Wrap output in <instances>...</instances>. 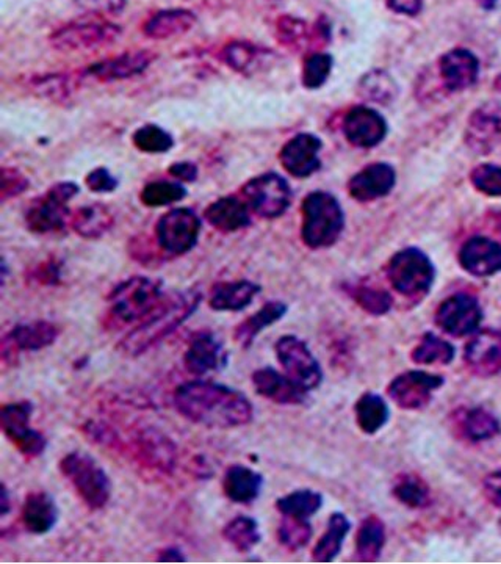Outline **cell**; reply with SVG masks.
<instances>
[{
	"mask_svg": "<svg viewBox=\"0 0 501 564\" xmlns=\"http://www.w3.org/2000/svg\"><path fill=\"white\" fill-rule=\"evenodd\" d=\"M174 408L181 416L202 427H245L253 420L254 408L246 395L213 381H187L174 391Z\"/></svg>",
	"mask_w": 501,
	"mask_h": 564,
	"instance_id": "1",
	"label": "cell"
},
{
	"mask_svg": "<svg viewBox=\"0 0 501 564\" xmlns=\"http://www.w3.org/2000/svg\"><path fill=\"white\" fill-rule=\"evenodd\" d=\"M83 431L94 444L123 453L135 466L149 474H173L177 464V447L157 428H137L124 439L110 423L90 420L85 423Z\"/></svg>",
	"mask_w": 501,
	"mask_h": 564,
	"instance_id": "2",
	"label": "cell"
},
{
	"mask_svg": "<svg viewBox=\"0 0 501 564\" xmlns=\"http://www.w3.org/2000/svg\"><path fill=\"white\" fill-rule=\"evenodd\" d=\"M201 300V290L196 287L165 295L159 306L119 342V351L132 358L143 355L184 325L195 314Z\"/></svg>",
	"mask_w": 501,
	"mask_h": 564,
	"instance_id": "3",
	"label": "cell"
},
{
	"mask_svg": "<svg viewBox=\"0 0 501 564\" xmlns=\"http://www.w3.org/2000/svg\"><path fill=\"white\" fill-rule=\"evenodd\" d=\"M162 287V282L146 276H134L121 282L110 292L105 326L121 328L145 319L165 297Z\"/></svg>",
	"mask_w": 501,
	"mask_h": 564,
	"instance_id": "4",
	"label": "cell"
},
{
	"mask_svg": "<svg viewBox=\"0 0 501 564\" xmlns=\"http://www.w3.org/2000/svg\"><path fill=\"white\" fill-rule=\"evenodd\" d=\"M301 218V239L312 250L334 245L345 228L342 206L331 193H309L301 206Z\"/></svg>",
	"mask_w": 501,
	"mask_h": 564,
	"instance_id": "5",
	"label": "cell"
},
{
	"mask_svg": "<svg viewBox=\"0 0 501 564\" xmlns=\"http://www.w3.org/2000/svg\"><path fill=\"white\" fill-rule=\"evenodd\" d=\"M60 472L73 485L77 496L90 510L98 511L107 507L112 497V483L109 475L90 455L71 452L60 461Z\"/></svg>",
	"mask_w": 501,
	"mask_h": 564,
	"instance_id": "6",
	"label": "cell"
},
{
	"mask_svg": "<svg viewBox=\"0 0 501 564\" xmlns=\"http://www.w3.org/2000/svg\"><path fill=\"white\" fill-rule=\"evenodd\" d=\"M386 272L393 289L409 300L426 297L436 275L431 259L417 248H406L393 254Z\"/></svg>",
	"mask_w": 501,
	"mask_h": 564,
	"instance_id": "7",
	"label": "cell"
},
{
	"mask_svg": "<svg viewBox=\"0 0 501 564\" xmlns=\"http://www.w3.org/2000/svg\"><path fill=\"white\" fill-rule=\"evenodd\" d=\"M79 193V185L60 182L49 188L44 195L33 199L26 209V225L33 234L62 232L69 223L68 203Z\"/></svg>",
	"mask_w": 501,
	"mask_h": 564,
	"instance_id": "8",
	"label": "cell"
},
{
	"mask_svg": "<svg viewBox=\"0 0 501 564\" xmlns=\"http://www.w3.org/2000/svg\"><path fill=\"white\" fill-rule=\"evenodd\" d=\"M240 196L257 217L274 220L282 217L292 204V188L289 182L276 173L260 174L249 179Z\"/></svg>",
	"mask_w": 501,
	"mask_h": 564,
	"instance_id": "9",
	"label": "cell"
},
{
	"mask_svg": "<svg viewBox=\"0 0 501 564\" xmlns=\"http://www.w3.org/2000/svg\"><path fill=\"white\" fill-rule=\"evenodd\" d=\"M201 226V220L192 209L179 207L159 218L155 225V240L165 256H184L198 243Z\"/></svg>",
	"mask_w": 501,
	"mask_h": 564,
	"instance_id": "10",
	"label": "cell"
},
{
	"mask_svg": "<svg viewBox=\"0 0 501 564\" xmlns=\"http://www.w3.org/2000/svg\"><path fill=\"white\" fill-rule=\"evenodd\" d=\"M119 35L121 29L113 22H71L55 30L49 41L58 51L82 52L109 46L118 40Z\"/></svg>",
	"mask_w": 501,
	"mask_h": 564,
	"instance_id": "11",
	"label": "cell"
},
{
	"mask_svg": "<svg viewBox=\"0 0 501 564\" xmlns=\"http://www.w3.org/2000/svg\"><path fill=\"white\" fill-rule=\"evenodd\" d=\"M32 414L33 405L29 400L7 403L0 409V425L5 436L26 458H38L47 447L43 434L30 428Z\"/></svg>",
	"mask_w": 501,
	"mask_h": 564,
	"instance_id": "12",
	"label": "cell"
},
{
	"mask_svg": "<svg viewBox=\"0 0 501 564\" xmlns=\"http://www.w3.org/2000/svg\"><path fill=\"white\" fill-rule=\"evenodd\" d=\"M285 375L290 376L304 391H314L323 381V370L306 342L300 337L282 336L274 345Z\"/></svg>",
	"mask_w": 501,
	"mask_h": 564,
	"instance_id": "13",
	"label": "cell"
},
{
	"mask_svg": "<svg viewBox=\"0 0 501 564\" xmlns=\"http://www.w3.org/2000/svg\"><path fill=\"white\" fill-rule=\"evenodd\" d=\"M483 317L480 301L469 293H456L440 303L434 322L448 336L467 337L480 331Z\"/></svg>",
	"mask_w": 501,
	"mask_h": 564,
	"instance_id": "14",
	"label": "cell"
},
{
	"mask_svg": "<svg viewBox=\"0 0 501 564\" xmlns=\"http://www.w3.org/2000/svg\"><path fill=\"white\" fill-rule=\"evenodd\" d=\"M155 54L146 51H129L116 57L105 58L77 71L83 87L87 84H110L140 76L154 63Z\"/></svg>",
	"mask_w": 501,
	"mask_h": 564,
	"instance_id": "15",
	"label": "cell"
},
{
	"mask_svg": "<svg viewBox=\"0 0 501 564\" xmlns=\"http://www.w3.org/2000/svg\"><path fill=\"white\" fill-rule=\"evenodd\" d=\"M444 384L445 380L440 375L409 370L398 375L387 387V392L401 409L417 411L428 406L433 400L434 392L439 391Z\"/></svg>",
	"mask_w": 501,
	"mask_h": 564,
	"instance_id": "16",
	"label": "cell"
},
{
	"mask_svg": "<svg viewBox=\"0 0 501 564\" xmlns=\"http://www.w3.org/2000/svg\"><path fill=\"white\" fill-rule=\"evenodd\" d=\"M60 336V328L54 323L30 322L19 323L11 328L2 339V361L5 366L18 361L22 351H40L51 347Z\"/></svg>",
	"mask_w": 501,
	"mask_h": 564,
	"instance_id": "17",
	"label": "cell"
},
{
	"mask_svg": "<svg viewBox=\"0 0 501 564\" xmlns=\"http://www.w3.org/2000/svg\"><path fill=\"white\" fill-rule=\"evenodd\" d=\"M465 143L480 156L501 151V104L487 102L472 113L465 129Z\"/></svg>",
	"mask_w": 501,
	"mask_h": 564,
	"instance_id": "18",
	"label": "cell"
},
{
	"mask_svg": "<svg viewBox=\"0 0 501 564\" xmlns=\"http://www.w3.org/2000/svg\"><path fill=\"white\" fill-rule=\"evenodd\" d=\"M465 367L480 378L501 372V331L484 329L473 334L464 350Z\"/></svg>",
	"mask_w": 501,
	"mask_h": 564,
	"instance_id": "19",
	"label": "cell"
},
{
	"mask_svg": "<svg viewBox=\"0 0 501 564\" xmlns=\"http://www.w3.org/2000/svg\"><path fill=\"white\" fill-rule=\"evenodd\" d=\"M320 151V138L312 134L295 135L282 146L279 162L293 178H309L320 168Z\"/></svg>",
	"mask_w": 501,
	"mask_h": 564,
	"instance_id": "20",
	"label": "cell"
},
{
	"mask_svg": "<svg viewBox=\"0 0 501 564\" xmlns=\"http://www.w3.org/2000/svg\"><path fill=\"white\" fill-rule=\"evenodd\" d=\"M458 259L470 275L478 278L497 275L501 272V243L491 237L475 235L462 243Z\"/></svg>",
	"mask_w": 501,
	"mask_h": 564,
	"instance_id": "21",
	"label": "cell"
},
{
	"mask_svg": "<svg viewBox=\"0 0 501 564\" xmlns=\"http://www.w3.org/2000/svg\"><path fill=\"white\" fill-rule=\"evenodd\" d=\"M451 428L456 438L469 444L491 441L501 433L500 420L483 406L459 408L451 416Z\"/></svg>",
	"mask_w": 501,
	"mask_h": 564,
	"instance_id": "22",
	"label": "cell"
},
{
	"mask_svg": "<svg viewBox=\"0 0 501 564\" xmlns=\"http://www.w3.org/2000/svg\"><path fill=\"white\" fill-rule=\"evenodd\" d=\"M343 134L356 148H373L386 137L387 123L376 110L359 105L343 118Z\"/></svg>",
	"mask_w": 501,
	"mask_h": 564,
	"instance_id": "23",
	"label": "cell"
},
{
	"mask_svg": "<svg viewBox=\"0 0 501 564\" xmlns=\"http://www.w3.org/2000/svg\"><path fill=\"white\" fill-rule=\"evenodd\" d=\"M228 361L226 351L220 340L209 331H201L188 342L187 351L184 355L185 369L196 376H204L207 373L218 372L223 369Z\"/></svg>",
	"mask_w": 501,
	"mask_h": 564,
	"instance_id": "24",
	"label": "cell"
},
{
	"mask_svg": "<svg viewBox=\"0 0 501 564\" xmlns=\"http://www.w3.org/2000/svg\"><path fill=\"white\" fill-rule=\"evenodd\" d=\"M395 170L387 163H372L354 174L348 182V193L359 203L384 198L395 187Z\"/></svg>",
	"mask_w": 501,
	"mask_h": 564,
	"instance_id": "25",
	"label": "cell"
},
{
	"mask_svg": "<svg viewBox=\"0 0 501 564\" xmlns=\"http://www.w3.org/2000/svg\"><path fill=\"white\" fill-rule=\"evenodd\" d=\"M253 384L260 397L268 398L278 405H301L306 402L307 391L296 384L290 376L265 367L253 373Z\"/></svg>",
	"mask_w": 501,
	"mask_h": 564,
	"instance_id": "26",
	"label": "cell"
},
{
	"mask_svg": "<svg viewBox=\"0 0 501 564\" xmlns=\"http://www.w3.org/2000/svg\"><path fill=\"white\" fill-rule=\"evenodd\" d=\"M251 214L242 196H223L207 207L204 217L217 231L231 234L251 226Z\"/></svg>",
	"mask_w": 501,
	"mask_h": 564,
	"instance_id": "27",
	"label": "cell"
},
{
	"mask_svg": "<svg viewBox=\"0 0 501 564\" xmlns=\"http://www.w3.org/2000/svg\"><path fill=\"white\" fill-rule=\"evenodd\" d=\"M439 71L448 90H467L478 79L480 62L467 49H453L440 58Z\"/></svg>",
	"mask_w": 501,
	"mask_h": 564,
	"instance_id": "28",
	"label": "cell"
},
{
	"mask_svg": "<svg viewBox=\"0 0 501 564\" xmlns=\"http://www.w3.org/2000/svg\"><path fill=\"white\" fill-rule=\"evenodd\" d=\"M22 87L38 98L52 102L69 101L83 84L77 71L74 73L35 74L22 80Z\"/></svg>",
	"mask_w": 501,
	"mask_h": 564,
	"instance_id": "29",
	"label": "cell"
},
{
	"mask_svg": "<svg viewBox=\"0 0 501 564\" xmlns=\"http://www.w3.org/2000/svg\"><path fill=\"white\" fill-rule=\"evenodd\" d=\"M196 16L184 8L157 11L143 24V33L152 40H170L181 37L195 27Z\"/></svg>",
	"mask_w": 501,
	"mask_h": 564,
	"instance_id": "30",
	"label": "cell"
},
{
	"mask_svg": "<svg viewBox=\"0 0 501 564\" xmlns=\"http://www.w3.org/2000/svg\"><path fill=\"white\" fill-rule=\"evenodd\" d=\"M58 521V508L46 492H30L21 510V522L27 532L46 535Z\"/></svg>",
	"mask_w": 501,
	"mask_h": 564,
	"instance_id": "31",
	"label": "cell"
},
{
	"mask_svg": "<svg viewBox=\"0 0 501 564\" xmlns=\"http://www.w3.org/2000/svg\"><path fill=\"white\" fill-rule=\"evenodd\" d=\"M262 486H264V477L251 467L242 464H234L224 474V496L240 505L253 503L260 496Z\"/></svg>",
	"mask_w": 501,
	"mask_h": 564,
	"instance_id": "32",
	"label": "cell"
},
{
	"mask_svg": "<svg viewBox=\"0 0 501 564\" xmlns=\"http://www.w3.org/2000/svg\"><path fill=\"white\" fill-rule=\"evenodd\" d=\"M260 290L262 287L259 284L246 281V279L220 282L210 292L209 306L213 311H243L253 303Z\"/></svg>",
	"mask_w": 501,
	"mask_h": 564,
	"instance_id": "33",
	"label": "cell"
},
{
	"mask_svg": "<svg viewBox=\"0 0 501 564\" xmlns=\"http://www.w3.org/2000/svg\"><path fill=\"white\" fill-rule=\"evenodd\" d=\"M115 225V215L105 204H88L74 210L69 226L83 239H101Z\"/></svg>",
	"mask_w": 501,
	"mask_h": 564,
	"instance_id": "34",
	"label": "cell"
},
{
	"mask_svg": "<svg viewBox=\"0 0 501 564\" xmlns=\"http://www.w3.org/2000/svg\"><path fill=\"white\" fill-rule=\"evenodd\" d=\"M287 304L282 301H268L259 311L249 315L248 319L243 320L240 325H237L234 331V340L242 348H249L253 345L254 339L259 336L264 329L270 328L274 323L287 314Z\"/></svg>",
	"mask_w": 501,
	"mask_h": 564,
	"instance_id": "35",
	"label": "cell"
},
{
	"mask_svg": "<svg viewBox=\"0 0 501 564\" xmlns=\"http://www.w3.org/2000/svg\"><path fill=\"white\" fill-rule=\"evenodd\" d=\"M270 52L246 41H232L221 51L223 60L235 73L251 76L257 69L262 68V63L267 62Z\"/></svg>",
	"mask_w": 501,
	"mask_h": 564,
	"instance_id": "36",
	"label": "cell"
},
{
	"mask_svg": "<svg viewBox=\"0 0 501 564\" xmlns=\"http://www.w3.org/2000/svg\"><path fill=\"white\" fill-rule=\"evenodd\" d=\"M350 530L351 524L345 514H332V516L329 517L326 532L318 539L317 546L314 547L312 560L320 561V563H329V561L336 560Z\"/></svg>",
	"mask_w": 501,
	"mask_h": 564,
	"instance_id": "37",
	"label": "cell"
},
{
	"mask_svg": "<svg viewBox=\"0 0 501 564\" xmlns=\"http://www.w3.org/2000/svg\"><path fill=\"white\" fill-rule=\"evenodd\" d=\"M354 413H356L357 427L367 434H375L383 430L390 417V409L386 400L381 395L372 394V392H367L357 400Z\"/></svg>",
	"mask_w": 501,
	"mask_h": 564,
	"instance_id": "38",
	"label": "cell"
},
{
	"mask_svg": "<svg viewBox=\"0 0 501 564\" xmlns=\"http://www.w3.org/2000/svg\"><path fill=\"white\" fill-rule=\"evenodd\" d=\"M384 546H386V525L378 516L365 517L356 535L357 560H379Z\"/></svg>",
	"mask_w": 501,
	"mask_h": 564,
	"instance_id": "39",
	"label": "cell"
},
{
	"mask_svg": "<svg viewBox=\"0 0 501 564\" xmlns=\"http://www.w3.org/2000/svg\"><path fill=\"white\" fill-rule=\"evenodd\" d=\"M456 350L448 340L433 333L423 334L419 344L412 350V361L420 366H448L455 359Z\"/></svg>",
	"mask_w": 501,
	"mask_h": 564,
	"instance_id": "40",
	"label": "cell"
},
{
	"mask_svg": "<svg viewBox=\"0 0 501 564\" xmlns=\"http://www.w3.org/2000/svg\"><path fill=\"white\" fill-rule=\"evenodd\" d=\"M393 496L404 507L423 510L431 505V489L419 475H398L393 485Z\"/></svg>",
	"mask_w": 501,
	"mask_h": 564,
	"instance_id": "41",
	"label": "cell"
},
{
	"mask_svg": "<svg viewBox=\"0 0 501 564\" xmlns=\"http://www.w3.org/2000/svg\"><path fill=\"white\" fill-rule=\"evenodd\" d=\"M323 507V497L312 489H300L276 500V508L282 516L310 519Z\"/></svg>",
	"mask_w": 501,
	"mask_h": 564,
	"instance_id": "42",
	"label": "cell"
},
{
	"mask_svg": "<svg viewBox=\"0 0 501 564\" xmlns=\"http://www.w3.org/2000/svg\"><path fill=\"white\" fill-rule=\"evenodd\" d=\"M223 538L238 552H249L260 543L259 524L248 516H237L224 525Z\"/></svg>",
	"mask_w": 501,
	"mask_h": 564,
	"instance_id": "43",
	"label": "cell"
},
{
	"mask_svg": "<svg viewBox=\"0 0 501 564\" xmlns=\"http://www.w3.org/2000/svg\"><path fill=\"white\" fill-rule=\"evenodd\" d=\"M314 35L315 37H326L325 33L320 32V29H317ZM314 35L310 33L306 22L293 18V16H282L276 24V37L279 43L292 51L303 49L309 41H314Z\"/></svg>",
	"mask_w": 501,
	"mask_h": 564,
	"instance_id": "44",
	"label": "cell"
},
{
	"mask_svg": "<svg viewBox=\"0 0 501 564\" xmlns=\"http://www.w3.org/2000/svg\"><path fill=\"white\" fill-rule=\"evenodd\" d=\"M348 293L357 306L372 315H384L392 309L393 300L389 292L368 284H356L348 287Z\"/></svg>",
	"mask_w": 501,
	"mask_h": 564,
	"instance_id": "45",
	"label": "cell"
},
{
	"mask_svg": "<svg viewBox=\"0 0 501 564\" xmlns=\"http://www.w3.org/2000/svg\"><path fill=\"white\" fill-rule=\"evenodd\" d=\"M187 196V190L181 184L170 181L149 182L140 193L141 203L146 207H165L179 203Z\"/></svg>",
	"mask_w": 501,
	"mask_h": 564,
	"instance_id": "46",
	"label": "cell"
},
{
	"mask_svg": "<svg viewBox=\"0 0 501 564\" xmlns=\"http://www.w3.org/2000/svg\"><path fill=\"white\" fill-rule=\"evenodd\" d=\"M312 525L309 519H296V517L282 516L278 528V539L281 546L290 552L303 549L312 538Z\"/></svg>",
	"mask_w": 501,
	"mask_h": 564,
	"instance_id": "47",
	"label": "cell"
},
{
	"mask_svg": "<svg viewBox=\"0 0 501 564\" xmlns=\"http://www.w3.org/2000/svg\"><path fill=\"white\" fill-rule=\"evenodd\" d=\"M132 141L135 148L145 154H165L174 146L173 137L155 124H146L137 129L132 135Z\"/></svg>",
	"mask_w": 501,
	"mask_h": 564,
	"instance_id": "48",
	"label": "cell"
},
{
	"mask_svg": "<svg viewBox=\"0 0 501 564\" xmlns=\"http://www.w3.org/2000/svg\"><path fill=\"white\" fill-rule=\"evenodd\" d=\"M395 88H397L395 82L390 79L389 74L383 71H373L362 77L361 82L357 85V93L367 101L386 104L395 96Z\"/></svg>",
	"mask_w": 501,
	"mask_h": 564,
	"instance_id": "49",
	"label": "cell"
},
{
	"mask_svg": "<svg viewBox=\"0 0 501 564\" xmlns=\"http://www.w3.org/2000/svg\"><path fill=\"white\" fill-rule=\"evenodd\" d=\"M332 71V57L325 52H312L303 65V85L307 90L323 87Z\"/></svg>",
	"mask_w": 501,
	"mask_h": 564,
	"instance_id": "50",
	"label": "cell"
},
{
	"mask_svg": "<svg viewBox=\"0 0 501 564\" xmlns=\"http://www.w3.org/2000/svg\"><path fill=\"white\" fill-rule=\"evenodd\" d=\"M470 181L478 192L492 198H501V167L497 165H480L470 174Z\"/></svg>",
	"mask_w": 501,
	"mask_h": 564,
	"instance_id": "51",
	"label": "cell"
},
{
	"mask_svg": "<svg viewBox=\"0 0 501 564\" xmlns=\"http://www.w3.org/2000/svg\"><path fill=\"white\" fill-rule=\"evenodd\" d=\"M29 188V179L21 173V171L16 170V168H2V201H8L10 198H16V196L21 195V193L26 192Z\"/></svg>",
	"mask_w": 501,
	"mask_h": 564,
	"instance_id": "52",
	"label": "cell"
},
{
	"mask_svg": "<svg viewBox=\"0 0 501 564\" xmlns=\"http://www.w3.org/2000/svg\"><path fill=\"white\" fill-rule=\"evenodd\" d=\"M30 278L41 286H57L62 279V262L57 261L55 257H49L33 268Z\"/></svg>",
	"mask_w": 501,
	"mask_h": 564,
	"instance_id": "53",
	"label": "cell"
},
{
	"mask_svg": "<svg viewBox=\"0 0 501 564\" xmlns=\"http://www.w3.org/2000/svg\"><path fill=\"white\" fill-rule=\"evenodd\" d=\"M74 4L90 15H119L126 7V0H74Z\"/></svg>",
	"mask_w": 501,
	"mask_h": 564,
	"instance_id": "54",
	"label": "cell"
},
{
	"mask_svg": "<svg viewBox=\"0 0 501 564\" xmlns=\"http://www.w3.org/2000/svg\"><path fill=\"white\" fill-rule=\"evenodd\" d=\"M85 184L94 193H112L118 187V179L107 168H96L87 174Z\"/></svg>",
	"mask_w": 501,
	"mask_h": 564,
	"instance_id": "55",
	"label": "cell"
},
{
	"mask_svg": "<svg viewBox=\"0 0 501 564\" xmlns=\"http://www.w3.org/2000/svg\"><path fill=\"white\" fill-rule=\"evenodd\" d=\"M155 246H159V243ZM155 246L152 245L148 237H141L140 235L130 242L129 250L137 261L143 262V264H151V262H157L160 259L159 254L154 251Z\"/></svg>",
	"mask_w": 501,
	"mask_h": 564,
	"instance_id": "56",
	"label": "cell"
},
{
	"mask_svg": "<svg viewBox=\"0 0 501 564\" xmlns=\"http://www.w3.org/2000/svg\"><path fill=\"white\" fill-rule=\"evenodd\" d=\"M484 497L501 510V470L487 475L483 481Z\"/></svg>",
	"mask_w": 501,
	"mask_h": 564,
	"instance_id": "57",
	"label": "cell"
},
{
	"mask_svg": "<svg viewBox=\"0 0 501 564\" xmlns=\"http://www.w3.org/2000/svg\"><path fill=\"white\" fill-rule=\"evenodd\" d=\"M168 173L177 181L193 182L198 178V167L192 162H177L168 168Z\"/></svg>",
	"mask_w": 501,
	"mask_h": 564,
	"instance_id": "58",
	"label": "cell"
},
{
	"mask_svg": "<svg viewBox=\"0 0 501 564\" xmlns=\"http://www.w3.org/2000/svg\"><path fill=\"white\" fill-rule=\"evenodd\" d=\"M387 5L400 15L415 16L422 10V0H387Z\"/></svg>",
	"mask_w": 501,
	"mask_h": 564,
	"instance_id": "59",
	"label": "cell"
},
{
	"mask_svg": "<svg viewBox=\"0 0 501 564\" xmlns=\"http://www.w3.org/2000/svg\"><path fill=\"white\" fill-rule=\"evenodd\" d=\"M159 561H185V555L182 554L181 549H177V547H166V549L160 550L159 557H157Z\"/></svg>",
	"mask_w": 501,
	"mask_h": 564,
	"instance_id": "60",
	"label": "cell"
},
{
	"mask_svg": "<svg viewBox=\"0 0 501 564\" xmlns=\"http://www.w3.org/2000/svg\"><path fill=\"white\" fill-rule=\"evenodd\" d=\"M10 511V496H8V488L4 485L2 488V516H7Z\"/></svg>",
	"mask_w": 501,
	"mask_h": 564,
	"instance_id": "61",
	"label": "cell"
},
{
	"mask_svg": "<svg viewBox=\"0 0 501 564\" xmlns=\"http://www.w3.org/2000/svg\"><path fill=\"white\" fill-rule=\"evenodd\" d=\"M481 8H486V10H492V8L497 7L498 0H476Z\"/></svg>",
	"mask_w": 501,
	"mask_h": 564,
	"instance_id": "62",
	"label": "cell"
},
{
	"mask_svg": "<svg viewBox=\"0 0 501 564\" xmlns=\"http://www.w3.org/2000/svg\"><path fill=\"white\" fill-rule=\"evenodd\" d=\"M495 88H497L498 91H501V74L500 77H498L497 80H495Z\"/></svg>",
	"mask_w": 501,
	"mask_h": 564,
	"instance_id": "63",
	"label": "cell"
},
{
	"mask_svg": "<svg viewBox=\"0 0 501 564\" xmlns=\"http://www.w3.org/2000/svg\"><path fill=\"white\" fill-rule=\"evenodd\" d=\"M500 532H501V519H500Z\"/></svg>",
	"mask_w": 501,
	"mask_h": 564,
	"instance_id": "64",
	"label": "cell"
}]
</instances>
